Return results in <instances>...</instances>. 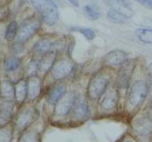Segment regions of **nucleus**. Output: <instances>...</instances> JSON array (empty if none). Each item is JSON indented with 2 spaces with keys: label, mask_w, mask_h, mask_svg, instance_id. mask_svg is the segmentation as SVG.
Masks as SVG:
<instances>
[{
  "label": "nucleus",
  "mask_w": 152,
  "mask_h": 142,
  "mask_svg": "<svg viewBox=\"0 0 152 142\" xmlns=\"http://www.w3.org/2000/svg\"><path fill=\"white\" fill-rule=\"evenodd\" d=\"M31 3L39 13L44 23L49 26L57 23L59 19L58 10L52 0H31Z\"/></svg>",
  "instance_id": "1"
},
{
  "label": "nucleus",
  "mask_w": 152,
  "mask_h": 142,
  "mask_svg": "<svg viewBox=\"0 0 152 142\" xmlns=\"http://www.w3.org/2000/svg\"><path fill=\"white\" fill-rule=\"evenodd\" d=\"M149 87L148 83L142 80L136 81L132 84L129 95L128 101L132 107H139L145 102L148 94Z\"/></svg>",
  "instance_id": "2"
},
{
  "label": "nucleus",
  "mask_w": 152,
  "mask_h": 142,
  "mask_svg": "<svg viewBox=\"0 0 152 142\" xmlns=\"http://www.w3.org/2000/svg\"><path fill=\"white\" fill-rule=\"evenodd\" d=\"M109 84V80L104 75L98 74L89 81L87 94L90 99L96 100L99 99L107 89Z\"/></svg>",
  "instance_id": "3"
},
{
  "label": "nucleus",
  "mask_w": 152,
  "mask_h": 142,
  "mask_svg": "<svg viewBox=\"0 0 152 142\" xmlns=\"http://www.w3.org/2000/svg\"><path fill=\"white\" fill-rule=\"evenodd\" d=\"M78 100V96L75 91H69L64 95L55 105V113L57 116L64 117L70 113Z\"/></svg>",
  "instance_id": "4"
},
{
  "label": "nucleus",
  "mask_w": 152,
  "mask_h": 142,
  "mask_svg": "<svg viewBox=\"0 0 152 142\" xmlns=\"http://www.w3.org/2000/svg\"><path fill=\"white\" fill-rule=\"evenodd\" d=\"M40 27V21L37 19H30L28 21L23 23L18 33V40L19 42L23 43L31 38Z\"/></svg>",
  "instance_id": "5"
},
{
  "label": "nucleus",
  "mask_w": 152,
  "mask_h": 142,
  "mask_svg": "<svg viewBox=\"0 0 152 142\" xmlns=\"http://www.w3.org/2000/svg\"><path fill=\"white\" fill-rule=\"evenodd\" d=\"M36 111L32 107H25L18 113L15 125L18 131H24L36 119Z\"/></svg>",
  "instance_id": "6"
},
{
  "label": "nucleus",
  "mask_w": 152,
  "mask_h": 142,
  "mask_svg": "<svg viewBox=\"0 0 152 142\" xmlns=\"http://www.w3.org/2000/svg\"><path fill=\"white\" fill-rule=\"evenodd\" d=\"M74 69V65L69 60L62 59L55 63L51 69L52 78L55 81H60L66 78Z\"/></svg>",
  "instance_id": "7"
},
{
  "label": "nucleus",
  "mask_w": 152,
  "mask_h": 142,
  "mask_svg": "<svg viewBox=\"0 0 152 142\" xmlns=\"http://www.w3.org/2000/svg\"><path fill=\"white\" fill-rule=\"evenodd\" d=\"M135 63L134 60H127L121 66L117 75V85L121 89H125L130 81L131 76L135 68Z\"/></svg>",
  "instance_id": "8"
},
{
  "label": "nucleus",
  "mask_w": 152,
  "mask_h": 142,
  "mask_svg": "<svg viewBox=\"0 0 152 142\" xmlns=\"http://www.w3.org/2000/svg\"><path fill=\"white\" fill-rule=\"evenodd\" d=\"M107 3L111 8V10L115 11L126 19L133 16L134 11L130 0H106Z\"/></svg>",
  "instance_id": "9"
},
{
  "label": "nucleus",
  "mask_w": 152,
  "mask_h": 142,
  "mask_svg": "<svg viewBox=\"0 0 152 142\" xmlns=\"http://www.w3.org/2000/svg\"><path fill=\"white\" fill-rule=\"evenodd\" d=\"M132 129L138 136L142 137L148 136L152 133V120L148 116L139 117L134 120Z\"/></svg>",
  "instance_id": "10"
},
{
  "label": "nucleus",
  "mask_w": 152,
  "mask_h": 142,
  "mask_svg": "<svg viewBox=\"0 0 152 142\" xmlns=\"http://www.w3.org/2000/svg\"><path fill=\"white\" fill-rule=\"evenodd\" d=\"M128 55L122 50H114L107 53L103 58V63L107 66H122L127 61Z\"/></svg>",
  "instance_id": "11"
},
{
  "label": "nucleus",
  "mask_w": 152,
  "mask_h": 142,
  "mask_svg": "<svg viewBox=\"0 0 152 142\" xmlns=\"http://www.w3.org/2000/svg\"><path fill=\"white\" fill-rule=\"evenodd\" d=\"M15 108L13 100L3 99L0 101V127L7 126L9 123Z\"/></svg>",
  "instance_id": "12"
},
{
  "label": "nucleus",
  "mask_w": 152,
  "mask_h": 142,
  "mask_svg": "<svg viewBox=\"0 0 152 142\" xmlns=\"http://www.w3.org/2000/svg\"><path fill=\"white\" fill-rule=\"evenodd\" d=\"M27 84V98L29 100H35L41 93V81L38 77L29 78Z\"/></svg>",
  "instance_id": "13"
},
{
  "label": "nucleus",
  "mask_w": 152,
  "mask_h": 142,
  "mask_svg": "<svg viewBox=\"0 0 152 142\" xmlns=\"http://www.w3.org/2000/svg\"><path fill=\"white\" fill-rule=\"evenodd\" d=\"M117 101H118V95L117 90L114 89H110L102 99L100 103L101 107L104 111H110L116 107Z\"/></svg>",
  "instance_id": "14"
},
{
  "label": "nucleus",
  "mask_w": 152,
  "mask_h": 142,
  "mask_svg": "<svg viewBox=\"0 0 152 142\" xmlns=\"http://www.w3.org/2000/svg\"><path fill=\"white\" fill-rule=\"evenodd\" d=\"M56 58V53L55 51H50L43 55L39 61V71L41 73H46L52 68Z\"/></svg>",
  "instance_id": "15"
},
{
  "label": "nucleus",
  "mask_w": 152,
  "mask_h": 142,
  "mask_svg": "<svg viewBox=\"0 0 152 142\" xmlns=\"http://www.w3.org/2000/svg\"><path fill=\"white\" fill-rule=\"evenodd\" d=\"M89 114V105L88 103L84 100L81 99L77 102L75 107H74L73 111V117L77 120H83L87 118Z\"/></svg>",
  "instance_id": "16"
},
{
  "label": "nucleus",
  "mask_w": 152,
  "mask_h": 142,
  "mask_svg": "<svg viewBox=\"0 0 152 142\" xmlns=\"http://www.w3.org/2000/svg\"><path fill=\"white\" fill-rule=\"evenodd\" d=\"M53 46L54 44H52L48 38H42L34 44V51L43 56L45 53L52 51Z\"/></svg>",
  "instance_id": "17"
},
{
  "label": "nucleus",
  "mask_w": 152,
  "mask_h": 142,
  "mask_svg": "<svg viewBox=\"0 0 152 142\" xmlns=\"http://www.w3.org/2000/svg\"><path fill=\"white\" fill-rule=\"evenodd\" d=\"M0 95L3 99L13 100L15 98V89L10 81L5 80L0 84Z\"/></svg>",
  "instance_id": "18"
},
{
  "label": "nucleus",
  "mask_w": 152,
  "mask_h": 142,
  "mask_svg": "<svg viewBox=\"0 0 152 142\" xmlns=\"http://www.w3.org/2000/svg\"><path fill=\"white\" fill-rule=\"evenodd\" d=\"M65 93L66 87L64 85H58L55 86L49 93V96L47 98L48 102L52 105H55Z\"/></svg>",
  "instance_id": "19"
},
{
  "label": "nucleus",
  "mask_w": 152,
  "mask_h": 142,
  "mask_svg": "<svg viewBox=\"0 0 152 142\" xmlns=\"http://www.w3.org/2000/svg\"><path fill=\"white\" fill-rule=\"evenodd\" d=\"M15 99L18 103H23L27 97V84L24 80H20L15 87Z\"/></svg>",
  "instance_id": "20"
},
{
  "label": "nucleus",
  "mask_w": 152,
  "mask_h": 142,
  "mask_svg": "<svg viewBox=\"0 0 152 142\" xmlns=\"http://www.w3.org/2000/svg\"><path fill=\"white\" fill-rule=\"evenodd\" d=\"M84 12L89 20H96L101 17V11L96 4H88L84 7Z\"/></svg>",
  "instance_id": "21"
},
{
  "label": "nucleus",
  "mask_w": 152,
  "mask_h": 142,
  "mask_svg": "<svg viewBox=\"0 0 152 142\" xmlns=\"http://www.w3.org/2000/svg\"><path fill=\"white\" fill-rule=\"evenodd\" d=\"M137 37L142 43L152 44V29L140 28L136 31Z\"/></svg>",
  "instance_id": "22"
},
{
  "label": "nucleus",
  "mask_w": 152,
  "mask_h": 142,
  "mask_svg": "<svg viewBox=\"0 0 152 142\" xmlns=\"http://www.w3.org/2000/svg\"><path fill=\"white\" fill-rule=\"evenodd\" d=\"M19 28L17 22L12 21L8 25L6 30H5V39L8 41H13L15 38V37L17 36L18 33Z\"/></svg>",
  "instance_id": "23"
},
{
  "label": "nucleus",
  "mask_w": 152,
  "mask_h": 142,
  "mask_svg": "<svg viewBox=\"0 0 152 142\" xmlns=\"http://www.w3.org/2000/svg\"><path fill=\"white\" fill-rule=\"evenodd\" d=\"M21 64V60L18 57H9L5 60L4 68L6 71H14L20 67Z\"/></svg>",
  "instance_id": "24"
},
{
  "label": "nucleus",
  "mask_w": 152,
  "mask_h": 142,
  "mask_svg": "<svg viewBox=\"0 0 152 142\" xmlns=\"http://www.w3.org/2000/svg\"><path fill=\"white\" fill-rule=\"evenodd\" d=\"M18 142H40V136L35 131H27L23 132Z\"/></svg>",
  "instance_id": "25"
},
{
  "label": "nucleus",
  "mask_w": 152,
  "mask_h": 142,
  "mask_svg": "<svg viewBox=\"0 0 152 142\" xmlns=\"http://www.w3.org/2000/svg\"><path fill=\"white\" fill-rule=\"evenodd\" d=\"M13 132L10 126L0 127V142H12Z\"/></svg>",
  "instance_id": "26"
},
{
  "label": "nucleus",
  "mask_w": 152,
  "mask_h": 142,
  "mask_svg": "<svg viewBox=\"0 0 152 142\" xmlns=\"http://www.w3.org/2000/svg\"><path fill=\"white\" fill-rule=\"evenodd\" d=\"M107 18L110 22L116 24L119 23H125L126 21V18L120 14L119 13L116 12L114 10H110L107 13Z\"/></svg>",
  "instance_id": "27"
},
{
  "label": "nucleus",
  "mask_w": 152,
  "mask_h": 142,
  "mask_svg": "<svg viewBox=\"0 0 152 142\" xmlns=\"http://www.w3.org/2000/svg\"><path fill=\"white\" fill-rule=\"evenodd\" d=\"M71 30L72 31L79 32L89 41H92L95 38V32L91 29L83 28V27H73V28H71Z\"/></svg>",
  "instance_id": "28"
},
{
  "label": "nucleus",
  "mask_w": 152,
  "mask_h": 142,
  "mask_svg": "<svg viewBox=\"0 0 152 142\" xmlns=\"http://www.w3.org/2000/svg\"><path fill=\"white\" fill-rule=\"evenodd\" d=\"M39 71V61L38 60H33L27 64L26 67V73L29 78L35 76L37 71Z\"/></svg>",
  "instance_id": "29"
},
{
  "label": "nucleus",
  "mask_w": 152,
  "mask_h": 142,
  "mask_svg": "<svg viewBox=\"0 0 152 142\" xmlns=\"http://www.w3.org/2000/svg\"><path fill=\"white\" fill-rule=\"evenodd\" d=\"M142 6L145 7L148 9H152V0H135Z\"/></svg>",
  "instance_id": "30"
},
{
  "label": "nucleus",
  "mask_w": 152,
  "mask_h": 142,
  "mask_svg": "<svg viewBox=\"0 0 152 142\" xmlns=\"http://www.w3.org/2000/svg\"><path fill=\"white\" fill-rule=\"evenodd\" d=\"M148 117L152 120V99H151L150 102H149L148 111Z\"/></svg>",
  "instance_id": "31"
},
{
  "label": "nucleus",
  "mask_w": 152,
  "mask_h": 142,
  "mask_svg": "<svg viewBox=\"0 0 152 142\" xmlns=\"http://www.w3.org/2000/svg\"><path fill=\"white\" fill-rule=\"evenodd\" d=\"M67 1L74 7H79V5H80L78 0H67Z\"/></svg>",
  "instance_id": "32"
},
{
  "label": "nucleus",
  "mask_w": 152,
  "mask_h": 142,
  "mask_svg": "<svg viewBox=\"0 0 152 142\" xmlns=\"http://www.w3.org/2000/svg\"><path fill=\"white\" fill-rule=\"evenodd\" d=\"M148 72L149 75H150L151 78H152V62L148 65Z\"/></svg>",
  "instance_id": "33"
},
{
  "label": "nucleus",
  "mask_w": 152,
  "mask_h": 142,
  "mask_svg": "<svg viewBox=\"0 0 152 142\" xmlns=\"http://www.w3.org/2000/svg\"><path fill=\"white\" fill-rule=\"evenodd\" d=\"M124 142H132V141H126Z\"/></svg>",
  "instance_id": "34"
}]
</instances>
